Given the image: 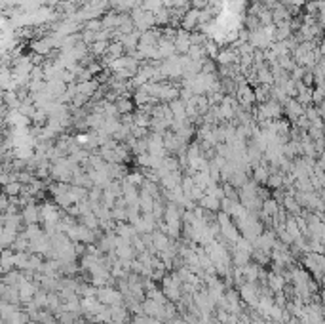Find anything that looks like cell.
I'll return each instance as SVG.
<instances>
[{"label": "cell", "instance_id": "cell-32", "mask_svg": "<svg viewBox=\"0 0 325 324\" xmlns=\"http://www.w3.org/2000/svg\"><path fill=\"white\" fill-rule=\"evenodd\" d=\"M21 183L19 181H10V183H6L4 187H2V193L6 194V196H19L21 194Z\"/></svg>", "mask_w": 325, "mask_h": 324}, {"label": "cell", "instance_id": "cell-37", "mask_svg": "<svg viewBox=\"0 0 325 324\" xmlns=\"http://www.w3.org/2000/svg\"><path fill=\"white\" fill-rule=\"evenodd\" d=\"M126 179L127 183H131V185H135V187H141V183L145 181V177H143V174H139V172H131V174H126Z\"/></svg>", "mask_w": 325, "mask_h": 324}, {"label": "cell", "instance_id": "cell-12", "mask_svg": "<svg viewBox=\"0 0 325 324\" xmlns=\"http://www.w3.org/2000/svg\"><path fill=\"white\" fill-rule=\"evenodd\" d=\"M150 236H152V250L154 252H162L166 250V248H170L171 244V238L166 233H162V231H152L150 233Z\"/></svg>", "mask_w": 325, "mask_h": 324}, {"label": "cell", "instance_id": "cell-3", "mask_svg": "<svg viewBox=\"0 0 325 324\" xmlns=\"http://www.w3.org/2000/svg\"><path fill=\"white\" fill-rule=\"evenodd\" d=\"M40 221H50V223H59L61 220V216H63V212L59 210V206H56L54 202H42L40 206Z\"/></svg>", "mask_w": 325, "mask_h": 324}, {"label": "cell", "instance_id": "cell-46", "mask_svg": "<svg viewBox=\"0 0 325 324\" xmlns=\"http://www.w3.org/2000/svg\"><path fill=\"white\" fill-rule=\"evenodd\" d=\"M145 324H166L160 319H154V317H145Z\"/></svg>", "mask_w": 325, "mask_h": 324}, {"label": "cell", "instance_id": "cell-13", "mask_svg": "<svg viewBox=\"0 0 325 324\" xmlns=\"http://www.w3.org/2000/svg\"><path fill=\"white\" fill-rule=\"evenodd\" d=\"M99 88V82L95 80V78H91V80H86V82H76V90H78V94H82L86 97H93V94L97 92Z\"/></svg>", "mask_w": 325, "mask_h": 324}, {"label": "cell", "instance_id": "cell-39", "mask_svg": "<svg viewBox=\"0 0 325 324\" xmlns=\"http://www.w3.org/2000/svg\"><path fill=\"white\" fill-rule=\"evenodd\" d=\"M324 103V86H316L312 88V105Z\"/></svg>", "mask_w": 325, "mask_h": 324}, {"label": "cell", "instance_id": "cell-42", "mask_svg": "<svg viewBox=\"0 0 325 324\" xmlns=\"http://www.w3.org/2000/svg\"><path fill=\"white\" fill-rule=\"evenodd\" d=\"M300 82H302L304 86H308V88H314V74H312V71H306V73L302 74Z\"/></svg>", "mask_w": 325, "mask_h": 324}, {"label": "cell", "instance_id": "cell-18", "mask_svg": "<svg viewBox=\"0 0 325 324\" xmlns=\"http://www.w3.org/2000/svg\"><path fill=\"white\" fill-rule=\"evenodd\" d=\"M192 181H194V185L200 187L202 191H206L211 183H215V181H211V177H209L207 172H194V174H192Z\"/></svg>", "mask_w": 325, "mask_h": 324}, {"label": "cell", "instance_id": "cell-11", "mask_svg": "<svg viewBox=\"0 0 325 324\" xmlns=\"http://www.w3.org/2000/svg\"><path fill=\"white\" fill-rule=\"evenodd\" d=\"M181 29L188 31V32L198 31V10L188 8V10L184 12L183 19H181Z\"/></svg>", "mask_w": 325, "mask_h": 324}, {"label": "cell", "instance_id": "cell-6", "mask_svg": "<svg viewBox=\"0 0 325 324\" xmlns=\"http://www.w3.org/2000/svg\"><path fill=\"white\" fill-rule=\"evenodd\" d=\"M179 97V86L177 84H170V82H162V90H160V96H158V101L160 103H170L173 99Z\"/></svg>", "mask_w": 325, "mask_h": 324}, {"label": "cell", "instance_id": "cell-35", "mask_svg": "<svg viewBox=\"0 0 325 324\" xmlns=\"http://www.w3.org/2000/svg\"><path fill=\"white\" fill-rule=\"evenodd\" d=\"M111 214H113V221H127L126 206H114L111 210Z\"/></svg>", "mask_w": 325, "mask_h": 324}, {"label": "cell", "instance_id": "cell-31", "mask_svg": "<svg viewBox=\"0 0 325 324\" xmlns=\"http://www.w3.org/2000/svg\"><path fill=\"white\" fill-rule=\"evenodd\" d=\"M266 185H268L270 189H282L283 185V172H270L268 179H266Z\"/></svg>", "mask_w": 325, "mask_h": 324}, {"label": "cell", "instance_id": "cell-23", "mask_svg": "<svg viewBox=\"0 0 325 324\" xmlns=\"http://www.w3.org/2000/svg\"><path fill=\"white\" fill-rule=\"evenodd\" d=\"M109 42H111V40H95L93 44L89 46V54L95 59H101V56H103V54L107 52V48H109Z\"/></svg>", "mask_w": 325, "mask_h": 324}, {"label": "cell", "instance_id": "cell-10", "mask_svg": "<svg viewBox=\"0 0 325 324\" xmlns=\"http://www.w3.org/2000/svg\"><path fill=\"white\" fill-rule=\"evenodd\" d=\"M283 113L289 117V122L293 124L295 118L300 117V115H304V107L298 103L297 99H291V97H289V99L283 103Z\"/></svg>", "mask_w": 325, "mask_h": 324}, {"label": "cell", "instance_id": "cell-44", "mask_svg": "<svg viewBox=\"0 0 325 324\" xmlns=\"http://www.w3.org/2000/svg\"><path fill=\"white\" fill-rule=\"evenodd\" d=\"M38 324H59V323H57L56 315L48 311V313H46V317H44V319H42V321H40Z\"/></svg>", "mask_w": 325, "mask_h": 324}, {"label": "cell", "instance_id": "cell-36", "mask_svg": "<svg viewBox=\"0 0 325 324\" xmlns=\"http://www.w3.org/2000/svg\"><path fill=\"white\" fill-rule=\"evenodd\" d=\"M141 8L147 10V12H152V14H154L156 10L162 8V0H143Z\"/></svg>", "mask_w": 325, "mask_h": 324}, {"label": "cell", "instance_id": "cell-19", "mask_svg": "<svg viewBox=\"0 0 325 324\" xmlns=\"http://www.w3.org/2000/svg\"><path fill=\"white\" fill-rule=\"evenodd\" d=\"M116 111H118V115H127V113H133L135 111V105L131 101V97H118L116 101Z\"/></svg>", "mask_w": 325, "mask_h": 324}, {"label": "cell", "instance_id": "cell-43", "mask_svg": "<svg viewBox=\"0 0 325 324\" xmlns=\"http://www.w3.org/2000/svg\"><path fill=\"white\" fill-rule=\"evenodd\" d=\"M207 6H209L207 0H190V8H194V10H204Z\"/></svg>", "mask_w": 325, "mask_h": 324}, {"label": "cell", "instance_id": "cell-34", "mask_svg": "<svg viewBox=\"0 0 325 324\" xmlns=\"http://www.w3.org/2000/svg\"><path fill=\"white\" fill-rule=\"evenodd\" d=\"M186 56L190 61H200V59L206 58V52H204V46H190L188 48V52H186Z\"/></svg>", "mask_w": 325, "mask_h": 324}, {"label": "cell", "instance_id": "cell-15", "mask_svg": "<svg viewBox=\"0 0 325 324\" xmlns=\"http://www.w3.org/2000/svg\"><path fill=\"white\" fill-rule=\"evenodd\" d=\"M241 273H243V279L245 282H257L259 277H261V265H257V263H245L243 267H240Z\"/></svg>", "mask_w": 325, "mask_h": 324}, {"label": "cell", "instance_id": "cell-2", "mask_svg": "<svg viewBox=\"0 0 325 324\" xmlns=\"http://www.w3.org/2000/svg\"><path fill=\"white\" fill-rule=\"evenodd\" d=\"M238 295H240V299H243V303H247L249 307L255 309V305H257V301H259V288H257V282H243V284H240Z\"/></svg>", "mask_w": 325, "mask_h": 324}, {"label": "cell", "instance_id": "cell-9", "mask_svg": "<svg viewBox=\"0 0 325 324\" xmlns=\"http://www.w3.org/2000/svg\"><path fill=\"white\" fill-rule=\"evenodd\" d=\"M30 50L36 54V56H42L46 58L48 54H52V44H50V36H44V38H32L30 40Z\"/></svg>", "mask_w": 325, "mask_h": 324}, {"label": "cell", "instance_id": "cell-20", "mask_svg": "<svg viewBox=\"0 0 325 324\" xmlns=\"http://www.w3.org/2000/svg\"><path fill=\"white\" fill-rule=\"evenodd\" d=\"M137 204H139L141 214H150V212H152V206H154V198H152L150 194H147V193L139 191V200H137Z\"/></svg>", "mask_w": 325, "mask_h": 324}, {"label": "cell", "instance_id": "cell-48", "mask_svg": "<svg viewBox=\"0 0 325 324\" xmlns=\"http://www.w3.org/2000/svg\"><path fill=\"white\" fill-rule=\"evenodd\" d=\"M25 324H38V323H34V321H27Z\"/></svg>", "mask_w": 325, "mask_h": 324}, {"label": "cell", "instance_id": "cell-38", "mask_svg": "<svg viewBox=\"0 0 325 324\" xmlns=\"http://www.w3.org/2000/svg\"><path fill=\"white\" fill-rule=\"evenodd\" d=\"M82 25H84L86 31H91V32H99V31L103 29L101 19H88V21H84Z\"/></svg>", "mask_w": 325, "mask_h": 324}, {"label": "cell", "instance_id": "cell-21", "mask_svg": "<svg viewBox=\"0 0 325 324\" xmlns=\"http://www.w3.org/2000/svg\"><path fill=\"white\" fill-rule=\"evenodd\" d=\"M17 309H21V305H15V303L2 301V299H0V319H2V321H8Z\"/></svg>", "mask_w": 325, "mask_h": 324}, {"label": "cell", "instance_id": "cell-29", "mask_svg": "<svg viewBox=\"0 0 325 324\" xmlns=\"http://www.w3.org/2000/svg\"><path fill=\"white\" fill-rule=\"evenodd\" d=\"M82 218V225H86L88 229H91V231H99V220H97V216L93 214V212H88L84 216H80Z\"/></svg>", "mask_w": 325, "mask_h": 324}, {"label": "cell", "instance_id": "cell-47", "mask_svg": "<svg viewBox=\"0 0 325 324\" xmlns=\"http://www.w3.org/2000/svg\"><path fill=\"white\" fill-rule=\"evenodd\" d=\"M127 324H145V317H141V315H137L131 323H127Z\"/></svg>", "mask_w": 325, "mask_h": 324}, {"label": "cell", "instance_id": "cell-16", "mask_svg": "<svg viewBox=\"0 0 325 324\" xmlns=\"http://www.w3.org/2000/svg\"><path fill=\"white\" fill-rule=\"evenodd\" d=\"M198 206H202L204 210H207V212H219L221 200L211 196V194H206V193H204V196L198 200Z\"/></svg>", "mask_w": 325, "mask_h": 324}, {"label": "cell", "instance_id": "cell-4", "mask_svg": "<svg viewBox=\"0 0 325 324\" xmlns=\"http://www.w3.org/2000/svg\"><path fill=\"white\" fill-rule=\"evenodd\" d=\"M192 297H194V307H196L200 313H213V309H215V303H213V299L207 295L206 290H198V292H194Z\"/></svg>", "mask_w": 325, "mask_h": 324}, {"label": "cell", "instance_id": "cell-1", "mask_svg": "<svg viewBox=\"0 0 325 324\" xmlns=\"http://www.w3.org/2000/svg\"><path fill=\"white\" fill-rule=\"evenodd\" d=\"M97 301L103 303V305H107V307H113V305H124V295L122 292L118 290V288H113L111 284L109 286H101L97 288Z\"/></svg>", "mask_w": 325, "mask_h": 324}, {"label": "cell", "instance_id": "cell-17", "mask_svg": "<svg viewBox=\"0 0 325 324\" xmlns=\"http://www.w3.org/2000/svg\"><path fill=\"white\" fill-rule=\"evenodd\" d=\"M170 107L171 115H173V120H186V113H184V103L177 97V99H173L168 103Z\"/></svg>", "mask_w": 325, "mask_h": 324}, {"label": "cell", "instance_id": "cell-8", "mask_svg": "<svg viewBox=\"0 0 325 324\" xmlns=\"http://www.w3.org/2000/svg\"><path fill=\"white\" fill-rule=\"evenodd\" d=\"M249 44L253 46V50H268L272 42L266 38V34L263 32V29H257L249 32Z\"/></svg>", "mask_w": 325, "mask_h": 324}, {"label": "cell", "instance_id": "cell-7", "mask_svg": "<svg viewBox=\"0 0 325 324\" xmlns=\"http://www.w3.org/2000/svg\"><path fill=\"white\" fill-rule=\"evenodd\" d=\"M109 315H111V324H127L129 323V311L126 305H113L109 307Z\"/></svg>", "mask_w": 325, "mask_h": 324}, {"label": "cell", "instance_id": "cell-14", "mask_svg": "<svg viewBox=\"0 0 325 324\" xmlns=\"http://www.w3.org/2000/svg\"><path fill=\"white\" fill-rule=\"evenodd\" d=\"M156 50H158V58H160V61H164V59L175 56L173 40H164V38H160L158 44H156Z\"/></svg>", "mask_w": 325, "mask_h": 324}, {"label": "cell", "instance_id": "cell-5", "mask_svg": "<svg viewBox=\"0 0 325 324\" xmlns=\"http://www.w3.org/2000/svg\"><path fill=\"white\" fill-rule=\"evenodd\" d=\"M19 216L23 225H34V223H40V210L36 204H27L19 210Z\"/></svg>", "mask_w": 325, "mask_h": 324}, {"label": "cell", "instance_id": "cell-27", "mask_svg": "<svg viewBox=\"0 0 325 324\" xmlns=\"http://www.w3.org/2000/svg\"><path fill=\"white\" fill-rule=\"evenodd\" d=\"M133 126L150 130V115H147V113H143V111L137 109V113H133Z\"/></svg>", "mask_w": 325, "mask_h": 324}, {"label": "cell", "instance_id": "cell-25", "mask_svg": "<svg viewBox=\"0 0 325 324\" xmlns=\"http://www.w3.org/2000/svg\"><path fill=\"white\" fill-rule=\"evenodd\" d=\"M29 254L30 252H14V269H27L29 267Z\"/></svg>", "mask_w": 325, "mask_h": 324}, {"label": "cell", "instance_id": "cell-22", "mask_svg": "<svg viewBox=\"0 0 325 324\" xmlns=\"http://www.w3.org/2000/svg\"><path fill=\"white\" fill-rule=\"evenodd\" d=\"M247 181H249V179H247V174H245V172H241V170H236V172L232 174V177H230L226 183H230L234 189H240V187H243Z\"/></svg>", "mask_w": 325, "mask_h": 324}, {"label": "cell", "instance_id": "cell-24", "mask_svg": "<svg viewBox=\"0 0 325 324\" xmlns=\"http://www.w3.org/2000/svg\"><path fill=\"white\" fill-rule=\"evenodd\" d=\"M154 25L156 27H166L170 25V10L168 8H160L154 12Z\"/></svg>", "mask_w": 325, "mask_h": 324}, {"label": "cell", "instance_id": "cell-33", "mask_svg": "<svg viewBox=\"0 0 325 324\" xmlns=\"http://www.w3.org/2000/svg\"><path fill=\"white\" fill-rule=\"evenodd\" d=\"M101 196H103V189L93 185L91 189H88V198H86V200L89 202V206H91V204H99Z\"/></svg>", "mask_w": 325, "mask_h": 324}, {"label": "cell", "instance_id": "cell-30", "mask_svg": "<svg viewBox=\"0 0 325 324\" xmlns=\"http://www.w3.org/2000/svg\"><path fill=\"white\" fill-rule=\"evenodd\" d=\"M232 261H234V265H236V267H243L245 263H249V261H251V254H247V252H241V250H236V248H234V254H232Z\"/></svg>", "mask_w": 325, "mask_h": 324}, {"label": "cell", "instance_id": "cell-26", "mask_svg": "<svg viewBox=\"0 0 325 324\" xmlns=\"http://www.w3.org/2000/svg\"><path fill=\"white\" fill-rule=\"evenodd\" d=\"M276 65H278L282 71H285V73L289 74V71H291V69H293L297 63L293 61L291 54H287V56H278V58H276Z\"/></svg>", "mask_w": 325, "mask_h": 324}, {"label": "cell", "instance_id": "cell-28", "mask_svg": "<svg viewBox=\"0 0 325 324\" xmlns=\"http://www.w3.org/2000/svg\"><path fill=\"white\" fill-rule=\"evenodd\" d=\"M192 105L196 107V111H198V115H204V113H207V109H209V101H207V96H192Z\"/></svg>", "mask_w": 325, "mask_h": 324}, {"label": "cell", "instance_id": "cell-45", "mask_svg": "<svg viewBox=\"0 0 325 324\" xmlns=\"http://www.w3.org/2000/svg\"><path fill=\"white\" fill-rule=\"evenodd\" d=\"M8 208V196L4 193H0V214H4Z\"/></svg>", "mask_w": 325, "mask_h": 324}, {"label": "cell", "instance_id": "cell-41", "mask_svg": "<svg viewBox=\"0 0 325 324\" xmlns=\"http://www.w3.org/2000/svg\"><path fill=\"white\" fill-rule=\"evenodd\" d=\"M306 73V69L304 67H300V65H295L291 71H289V78L291 80H295V82H298L300 78H302V74Z\"/></svg>", "mask_w": 325, "mask_h": 324}, {"label": "cell", "instance_id": "cell-40", "mask_svg": "<svg viewBox=\"0 0 325 324\" xmlns=\"http://www.w3.org/2000/svg\"><path fill=\"white\" fill-rule=\"evenodd\" d=\"M80 40H82V42H84L86 46H91L93 42H95V32L82 29V32H80Z\"/></svg>", "mask_w": 325, "mask_h": 324}]
</instances>
